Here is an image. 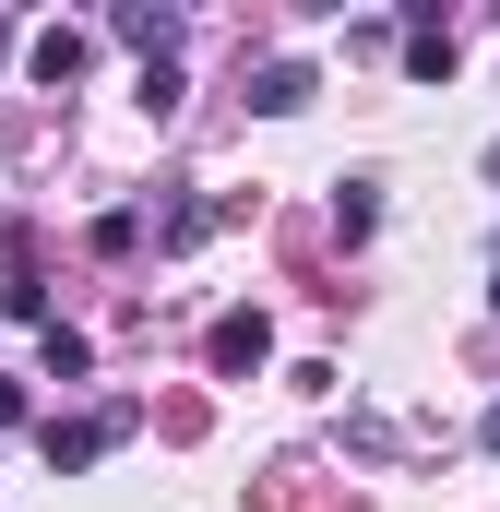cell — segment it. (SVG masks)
<instances>
[{
    "label": "cell",
    "instance_id": "8",
    "mask_svg": "<svg viewBox=\"0 0 500 512\" xmlns=\"http://www.w3.org/2000/svg\"><path fill=\"white\" fill-rule=\"evenodd\" d=\"M203 227H215V203H167V215H155V251H191Z\"/></svg>",
    "mask_w": 500,
    "mask_h": 512
},
{
    "label": "cell",
    "instance_id": "3",
    "mask_svg": "<svg viewBox=\"0 0 500 512\" xmlns=\"http://www.w3.org/2000/svg\"><path fill=\"white\" fill-rule=\"evenodd\" d=\"M108 36H120V48H143V72H155V60H179V36H191V24H179L167 0H120V12H108Z\"/></svg>",
    "mask_w": 500,
    "mask_h": 512
},
{
    "label": "cell",
    "instance_id": "2",
    "mask_svg": "<svg viewBox=\"0 0 500 512\" xmlns=\"http://www.w3.org/2000/svg\"><path fill=\"white\" fill-rule=\"evenodd\" d=\"M203 358H215V382H250V370L274 358V322H262V310H227V322L203 334Z\"/></svg>",
    "mask_w": 500,
    "mask_h": 512
},
{
    "label": "cell",
    "instance_id": "1",
    "mask_svg": "<svg viewBox=\"0 0 500 512\" xmlns=\"http://www.w3.org/2000/svg\"><path fill=\"white\" fill-rule=\"evenodd\" d=\"M143 429V405H96V417H48V477H84L96 453H120Z\"/></svg>",
    "mask_w": 500,
    "mask_h": 512
},
{
    "label": "cell",
    "instance_id": "6",
    "mask_svg": "<svg viewBox=\"0 0 500 512\" xmlns=\"http://www.w3.org/2000/svg\"><path fill=\"white\" fill-rule=\"evenodd\" d=\"M381 227V179H346V191H334V239H346V251H358V239H370Z\"/></svg>",
    "mask_w": 500,
    "mask_h": 512
},
{
    "label": "cell",
    "instance_id": "10",
    "mask_svg": "<svg viewBox=\"0 0 500 512\" xmlns=\"http://www.w3.org/2000/svg\"><path fill=\"white\" fill-rule=\"evenodd\" d=\"M489 310H500V274H489Z\"/></svg>",
    "mask_w": 500,
    "mask_h": 512
},
{
    "label": "cell",
    "instance_id": "9",
    "mask_svg": "<svg viewBox=\"0 0 500 512\" xmlns=\"http://www.w3.org/2000/svg\"><path fill=\"white\" fill-rule=\"evenodd\" d=\"M0 429H24V382H0Z\"/></svg>",
    "mask_w": 500,
    "mask_h": 512
},
{
    "label": "cell",
    "instance_id": "7",
    "mask_svg": "<svg viewBox=\"0 0 500 512\" xmlns=\"http://www.w3.org/2000/svg\"><path fill=\"white\" fill-rule=\"evenodd\" d=\"M36 358H48V382H84V370H96V346H84L72 322H48V334H36Z\"/></svg>",
    "mask_w": 500,
    "mask_h": 512
},
{
    "label": "cell",
    "instance_id": "4",
    "mask_svg": "<svg viewBox=\"0 0 500 512\" xmlns=\"http://www.w3.org/2000/svg\"><path fill=\"white\" fill-rule=\"evenodd\" d=\"M84 60H96V48H84V24H48V36L24 48V72H36V84H84Z\"/></svg>",
    "mask_w": 500,
    "mask_h": 512
},
{
    "label": "cell",
    "instance_id": "5",
    "mask_svg": "<svg viewBox=\"0 0 500 512\" xmlns=\"http://www.w3.org/2000/svg\"><path fill=\"white\" fill-rule=\"evenodd\" d=\"M250 108H262V120L310 108V60H262V72H250Z\"/></svg>",
    "mask_w": 500,
    "mask_h": 512
}]
</instances>
